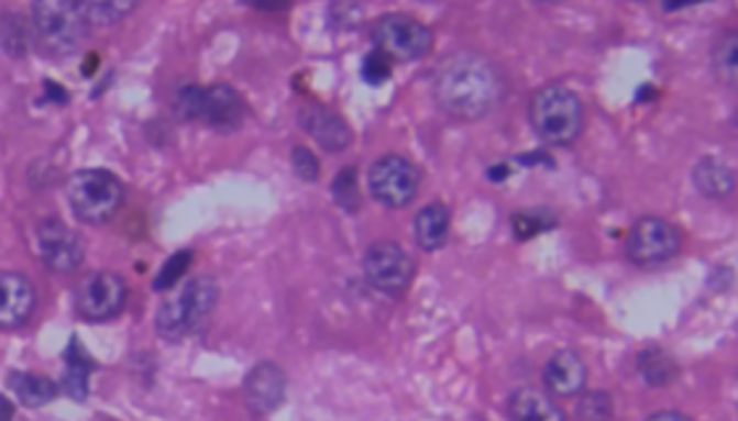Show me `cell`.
<instances>
[{"label": "cell", "mask_w": 738, "mask_h": 421, "mask_svg": "<svg viewBox=\"0 0 738 421\" xmlns=\"http://www.w3.org/2000/svg\"><path fill=\"white\" fill-rule=\"evenodd\" d=\"M375 51H383L390 62H422L433 51V32L409 13H383L370 30Z\"/></svg>", "instance_id": "7"}, {"label": "cell", "mask_w": 738, "mask_h": 421, "mask_svg": "<svg viewBox=\"0 0 738 421\" xmlns=\"http://www.w3.org/2000/svg\"><path fill=\"white\" fill-rule=\"evenodd\" d=\"M577 421H615V403L607 392L591 390L583 392L575 409Z\"/></svg>", "instance_id": "25"}, {"label": "cell", "mask_w": 738, "mask_h": 421, "mask_svg": "<svg viewBox=\"0 0 738 421\" xmlns=\"http://www.w3.org/2000/svg\"><path fill=\"white\" fill-rule=\"evenodd\" d=\"M298 122H301L306 135L328 153H341L351 145L349 124H345L341 113L330 111L328 106L319 103L304 106L301 113H298Z\"/></svg>", "instance_id": "14"}, {"label": "cell", "mask_w": 738, "mask_h": 421, "mask_svg": "<svg viewBox=\"0 0 738 421\" xmlns=\"http://www.w3.org/2000/svg\"><path fill=\"white\" fill-rule=\"evenodd\" d=\"M364 277L375 290L385 296H404L415 279V258L409 256L394 240H381L372 243L364 253Z\"/></svg>", "instance_id": "9"}, {"label": "cell", "mask_w": 738, "mask_h": 421, "mask_svg": "<svg viewBox=\"0 0 738 421\" xmlns=\"http://www.w3.org/2000/svg\"><path fill=\"white\" fill-rule=\"evenodd\" d=\"M0 45H3V48L9 51V56L13 58H22L26 53V32L13 13H5L3 22H0Z\"/></svg>", "instance_id": "28"}, {"label": "cell", "mask_w": 738, "mask_h": 421, "mask_svg": "<svg viewBox=\"0 0 738 421\" xmlns=\"http://www.w3.org/2000/svg\"><path fill=\"white\" fill-rule=\"evenodd\" d=\"M285 390H288V383H285V372L277 364H264L254 366L245 377L243 392H245V403L254 413H272L283 406L285 400Z\"/></svg>", "instance_id": "15"}, {"label": "cell", "mask_w": 738, "mask_h": 421, "mask_svg": "<svg viewBox=\"0 0 738 421\" xmlns=\"http://www.w3.org/2000/svg\"><path fill=\"white\" fill-rule=\"evenodd\" d=\"M638 374H641L647 385L664 387L678 377V366L660 347H649V351L638 353Z\"/></svg>", "instance_id": "22"}, {"label": "cell", "mask_w": 738, "mask_h": 421, "mask_svg": "<svg viewBox=\"0 0 738 421\" xmlns=\"http://www.w3.org/2000/svg\"><path fill=\"white\" fill-rule=\"evenodd\" d=\"M35 285L19 272H0V330H16L35 311Z\"/></svg>", "instance_id": "13"}, {"label": "cell", "mask_w": 738, "mask_h": 421, "mask_svg": "<svg viewBox=\"0 0 738 421\" xmlns=\"http://www.w3.org/2000/svg\"><path fill=\"white\" fill-rule=\"evenodd\" d=\"M0 421H13V403L5 396H0Z\"/></svg>", "instance_id": "33"}, {"label": "cell", "mask_w": 738, "mask_h": 421, "mask_svg": "<svg viewBox=\"0 0 738 421\" xmlns=\"http://www.w3.org/2000/svg\"><path fill=\"white\" fill-rule=\"evenodd\" d=\"M588 379V366L575 351L554 353L543 366V387L551 398L581 396Z\"/></svg>", "instance_id": "16"}, {"label": "cell", "mask_w": 738, "mask_h": 421, "mask_svg": "<svg viewBox=\"0 0 738 421\" xmlns=\"http://www.w3.org/2000/svg\"><path fill=\"white\" fill-rule=\"evenodd\" d=\"M88 26H114L135 11V3H103V0H90V3H77Z\"/></svg>", "instance_id": "24"}, {"label": "cell", "mask_w": 738, "mask_h": 421, "mask_svg": "<svg viewBox=\"0 0 738 421\" xmlns=\"http://www.w3.org/2000/svg\"><path fill=\"white\" fill-rule=\"evenodd\" d=\"M128 303V282L117 272H96L77 287L75 309L85 322H109Z\"/></svg>", "instance_id": "11"}, {"label": "cell", "mask_w": 738, "mask_h": 421, "mask_svg": "<svg viewBox=\"0 0 738 421\" xmlns=\"http://www.w3.org/2000/svg\"><path fill=\"white\" fill-rule=\"evenodd\" d=\"M390 71H394V62H390L383 51H372L364 56L362 77L367 79L370 85H383L385 79L390 77Z\"/></svg>", "instance_id": "30"}, {"label": "cell", "mask_w": 738, "mask_h": 421, "mask_svg": "<svg viewBox=\"0 0 738 421\" xmlns=\"http://www.w3.org/2000/svg\"><path fill=\"white\" fill-rule=\"evenodd\" d=\"M511 226H515V235L520 240H528V237H536L541 235V232H547L549 226H554V222L549 219L547 211H520L511 217Z\"/></svg>", "instance_id": "29"}, {"label": "cell", "mask_w": 738, "mask_h": 421, "mask_svg": "<svg viewBox=\"0 0 738 421\" xmlns=\"http://www.w3.org/2000/svg\"><path fill=\"white\" fill-rule=\"evenodd\" d=\"M681 232L660 217H643L625 240V253L638 266H657L681 253Z\"/></svg>", "instance_id": "10"}, {"label": "cell", "mask_w": 738, "mask_h": 421, "mask_svg": "<svg viewBox=\"0 0 738 421\" xmlns=\"http://www.w3.org/2000/svg\"><path fill=\"white\" fill-rule=\"evenodd\" d=\"M290 166H294L296 177H301L304 182H317L319 179L317 156L309 148H304V145H296V148L290 151Z\"/></svg>", "instance_id": "31"}, {"label": "cell", "mask_w": 738, "mask_h": 421, "mask_svg": "<svg viewBox=\"0 0 738 421\" xmlns=\"http://www.w3.org/2000/svg\"><path fill=\"white\" fill-rule=\"evenodd\" d=\"M713 69L723 85L734 87L738 75V35L734 30L723 32L713 45Z\"/></svg>", "instance_id": "23"}, {"label": "cell", "mask_w": 738, "mask_h": 421, "mask_svg": "<svg viewBox=\"0 0 738 421\" xmlns=\"http://www.w3.org/2000/svg\"><path fill=\"white\" fill-rule=\"evenodd\" d=\"M420 169L409 158L396 156V153L377 158L367 174L372 198L377 203L388 206V209H404V206H409L417 198V192H420Z\"/></svg>", "instance_id": "8"}, {"label": "cell", "mask_w": 738, "mask_h": 421, "mask_svg": "<svg viewBox=\"0 0 738 421\" xmlns=\"http://www.w3.org/2000/svg\"><path fill=\"white\" fill-rule=\"evenodd\" d=\"M509 421H568L560 406L551 400L549 392L536 390V387H520L507 398Z\"/></svg>", "instance_id": "17"}, {"label": "cell", "mask_w": 738, "mask_h": 421, "mask_svg": "<svg viewBox=\"0 0 738 421\" xmlns=\"http://www.w3.org/2000/svg\"><path fill=\"white\" fill-rule=\"evenodd\" d=\"M45 92H48V96H51L53 100H56V103H62V106L66 103V98H69L64 90H58L56 82H45Z\"/></svg>", "instance_id": "34"}, {"label": "cell", "mask_w": 738, "mask_h": 421, "mask_svg": "<svg viewBox=\"0 0 738 421\" xmlns=\"http://www.w3.org/2000/svg\"><path fill=\"white\" fill-rule=\"evenodd\" d=\"M530 124L543 145L568 148L583 132V103L570 87L547 85L528 106Z\"/></svg>", "instance_id": "2"}, {"label": "cell", "mask_w": 738, "mask_h": 421, "mask_svg": "<svg viewBox=\"0 0 738 421\" xmlns=\"http://www.w3.org/2000/svg\"><path fill=\"white\" fill-rule=\"evenodd\" d=\"M175 111L185 122H201L217 132H235L249 117L243 96L228 85L183 87L175 98Z\"/></svg>", "instance_id": "4"}, {"label": "cell", "mask_w": 738, "mask_h": 421, "mask_svg": "<svg viewBox=\"0 0 738 421\" xmlns=\"http://www.w3.org/2000/svg\"><path fill=\"white\" fill-rule=\"evenodd\" d=\"M451 232V211L443 203H428L415 217V243L422 251L433 253L443 248Z\"/></svg>", "instance_id": "18"}, {"label": "cell", "mask_w": 738, "mask_h": 421, "mask_svg": "<svg viewBox=\"0 0 738 421\" xmlns=\"http://www.w3.org/2000/svg\"><path fill=\"white\" fill-rule=\"evenodd\" d=\"M64 364H66L64 392L71 400H77V403H85V400H88V379L92 372V361L77 340H71L69 347L64 351Z\"/></svg>", "instance_id": "20"}, {"label": "cell", "mask_w": 738, "mask_h": 421, "mask_svg": "<svg viewBox=\"0 0 738 421\" xmlns=\"http://www.w3.org/2000/svg\"><path fill=\"white\" fill-rule=\"evenodd\" d=\"M90 26L85 24L77 3L43 0L32 5V37L48 56H71L82 48Z\"/></svg>", "instance_id": "6"}, {"label": "cell", "mask_w": 738, "mask_h": 421, "mask_svg": "<svg viewBox=\"0 0 738 421\" xmlns=\"http://www.w3.org/2000/svg\"><path fill=\"white\" fill-rule=\"evenodd\" d=\"M332 198L338 200V206H343L349 213H356L362 206V196H359V179L354 166H345V169L332 179Z\"/></svg>", "instance_id": "26"}, {"label": "cell", "mask_w": 738, "mask_h": 421, "mask_svg": "<svg viewBox=\"0 0 738 421\" xmlns=\"http://www.w3.org/2000/svg\"><path fill=\"white\" fill-rule=\"evenodd\" d=\"M190 264H192V251H177L175 256H172L162 269H158L156 279H153V290L169 292L172 287L185 277V272L190 269Z\"/></svg>", "instance_id": "27"}, {"label": "cell", "mask_w": 738, "mask_h": 421, "mask_svg": "<svg viewBox=\"0 0 738 421\" xmlns=\"http://www.w3.org/2000/svg\"><path fill=\"white\" fill-rule=\"evenodd\" d=\"M71 213L82 224H106L117 217L124 203V185L117 174L106 169H85L71 174L66 185Z\"/></svg>", "instance_id": "5"}, {"label": "cell", "mask_w": 738, "mask_h": 421, "mask_svg": "<svg viewBox=\"0 0 738 421\" xmlns=\"http://www.w3.org/2000/svg\"><path fill=\"white\" fill-rule=\"evenodd\" d=\"M35 243L40 261L53 272L66 274L82 266L85 261L82 240H79L77 232H71L64 222H58V219H43V222L35 226Z\"/></svg>", "instance_id": "12"}, {"label": "cell", "mask_w": 738, "mask_h": 421, "mask_svg": "<svg viewBox=\"0 0 738 421\" xmlns=\"http://www.w3.org/2000/svg\"><path fill=\"white\" fill-rule=\"evenodd\" d=\"M691 179H694V187L704 198L723 200L734 196V171L723 162H717V158H702V162H696Z\"/></svg>", "instance_id": "19"}, {"label": "cell", "mask_w": 738, "mask_h": 421, "mask_svg": "<svg viewBox=\"0 0 738 421\" xmlns=\"http://www.w3.org/2000/svg\"><path fill=\"white\" fill-rule=\"evenodd\" d=\"M647 421H694V419L683 417V413H678V411H660V413H654V417H649Z\"/></svg>", "instance_id": "32"}, {"label": "cell", "mask_w": 738, "mask_h": 421, "mask_svg": "<svg viewBox=\"0 0 738 421\" xmlns=\"http://www.w3.org/2000/svg\"><path fill=\"white\" fill-rule=\"evenodd\" d=\"M219 285L211 277H196L175 298L164 300L156 313V332L164 340H179L201 332L217 309Z\"/></svg>", "instance_id": "3"}, {"label": "cell", "mask_w": 738, "mask_h": 421, "mask_svg": "<svg viewBox=\"0 0 738 421\" xmlns=\"http://www.w3.org/2000/svg\"><path fill=\"white\" fill-rule=\"evenodd\" d=\"M507 77L475 51H456L443 58L433 75L436 106L459 122H477L488 117L507 98Z\"/></svg>", "instance_id": "1"}, {"label": "cell", "mask_w": 738, "mask_h": 421, "mask_svg": "<svg viewBox=\"0 0 738 421\" xmlns=\"http://www.w3.org/2000/svg\"><path fill=\"white\" fill-rule=\"evenodd\" d=\"M11 387L26 409H40L58 396V385L48 377H40V374H11Z\"/></svg>", "instance_id": "21"}]
</instances>
